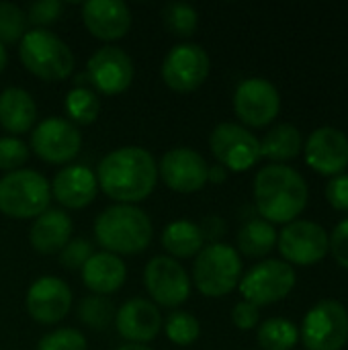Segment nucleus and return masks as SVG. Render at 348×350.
Masks as SVG:
<instances>
[{
	"label": "nucleus",
	"instance_id": "1",
	"mask_svg": "<svg viewBox=\"0 0 348 350\" xmlns=\"http://www.w3.org/2000/svg\"><path fill=\"white\" fill-rule=\"evenodd\" d=\"M96 183L109 199L123 205H135L154 191L158 183V164L144 148H119L101 160Z\"/></svg>",
	"mask_w": 348,
	"mask_h": 350
},
{
	"label": "nucleus",
	"instance_id": "2",
	"mask_svg": "<svg viewBox=\"0 0 348 350\" xmlns=\"http://www.w3.org/2000/svg\"><path fill=\"white\" fill-rule=\"evenodd\" d=\"M308 195L304 176L285 164H269L254 178L256 209L269 224L295 221L308 205Z\"/></svg>",
	"mask_w": 348,
	"mask_h": 350
},
{
	"label": "nucleus",
	"instance_id": "3",
	"mask_svg": "<svg viewBox=\"0 0 348 350\" xmlns=\"http://www.w3.org/2000/svg\"><path fill=\"white\" fill-rule=\"evenodd\" d=\"M152 221L135 205H113L107 207L94 221L96 242L115 256L119 254H139L150 246Z\"/></svg>",
	"mask_w": 348,
	"mask_h": 350
},
{
	"label": "nucleus",
	"instance_id": "4",
	"mask_svg": "<svg viewBox=\"0 0 348 350\" xmlns=\"http://www.w3.org/2000/svg\"><path fill=\"white\" fill-rule=\"evenodd\" d=\"M23 66L45 82L66 80L74 70L72 49L47 29H31L18 45Z\"/></svg>",
	"mask_w": 348,
	"mask_h": 350
},
{
	"label": "nucleus",
	"instance_id": "5",
	"mask_svg": "<svg viewBox=\"0 0 348 350\" xmlns=\"http://www.w3.org/2000/svg\"><path fill=\"white\" fill-rule=\"evenodd\" d=\"M51 189L43 174L21 168L0 178V211L12 219L39 217L49 209Z\"/></svg>",
	"mask_w": 348,
	"mask_h": 350
},
{
	"label": "nucleus",
	"instance_id": "6",
	"mask_svg": "<svg viewBox=\"0 0 348 350\" xmlns=\"http://www.w3.org/2000/svg\"><path fill=\"white\" fill-rule=\"evenodd\" d=\"M242 277V260L236 248L215 242L203 246L193 265V281L205 297H224L234 291Z\"/></svg>",
	"mask_w": 348,
	"mask_h": 350
},
{
	"label": "nucleus",
	"instance_id": "7",
	"mask_svg": "<svg viewBox=\"0 0 348 350\" xmlns=\"http://www.w3.org/2000/svg\"><path fill=\"white\" fill-rule=\"evenodd\" d=\"M295 287V271L289 262L269 258L252 267L240 279V293L244 301L260 308L285 299Z\"/></svg>",
	"mask_w": 348,
	"mask_h": 350
},
{
	"label": "nucleus",
	"instance_id": "8",
	"mask_svg": "<svg viewBox=\"0 0 348 350\" xmlns=\"http://www.w3.org/2000/svg\"><path fill=\"white\" fill-rule=\"evenodd\" d=\"M302 340L308 350H340L348 342V312L336 299L316 304L304 318Z\"/></svg>",
	"mask_w": 348,
	"mask_h": 350
},
{
	"label": "nucleus",
	"instance_id": "9",
	"mask_svg": "<svg viewBox=\"0 0 348 350\" xmlns=\"http://www.w3.org/2000/svg\"><path fill=\"white\" fill-rule=\"evenodd\" d=\"M209 148L219 166L234 172H244L263 158L260 139L238 123H219L211 131Z\"/></svg>",
	"mask_w": 348,
	"mask_h": 350
},
{
	"label": "nucleus",
	"instance_id": "10",
	"mask_svg": "<svg viewBox=\"0 0 348 350\" xmlns=\"http://www.w3.org/2000/svg\"><path fill=\"white\" fill-rule=\"evenodd\" d=\"M209 68V55L201 45L178 43L162 62V80L176 92H193L207 80Z\"/></svg>",
	"mask_w": 348,
	"mask_h": 350
},
{
	"label": "nucleus",
	"instance_id": "11",
	"mask_svg": "<svg viewBox=\"0 0 348 350\" xmlns=\"http://www.w3.org/2000/svg\"><path fill=\"white\" fill-rule=\"evenodd\" d=\"M144 285L150 297L164 308H178L191 295V279L185 267L170 256H156L148 262Z\"/></svg>",
	"mask_w": 348,
	"mask_h": 350
},
{
	"label": "nucleus",
	"instance_id": "12",
	"mask_svg": "<svg viewBox=\"0 0 348 350\" xmlns=\"http://www.w3.org/2000/svg\"><path fill=\"white\" fill-rule=\"evenodd\" d=\"M281 109V96L267 78H246L234 92V111L250 127L269 125Z\"/></svg>",
	"mask_w": 348,
	"mask_h": 350
},
{
	"label": "nucleus",
	"instance_id": "13",
	"mask_svg": "<svg viewBox=\"0 0 348 350\" xmlns=\"http://www.w3.org/2000/svg\"><path fill=\"white\" fill-rule=\"evenodd\" d=\"M33 152L49 164H68L82 148V135L78 127L59 117L41 121L31 133Z\"/></svg>",
	"mask_w": 348,
	"mask_h": 350
},
{
	"label": "nucleus",
	"instance_id": "14",
	"mask_svg": "<svg viewBox=\"0 0 348 350\" xmlns=\"http://www.w3.org/2000/svg\"><path fill=\"white\" fill-rule=\"evenodd\" d=\"M279 250L287 262L293 265H316L328 252V234L326 230L308 219H295L287 224L279 238Z\"/></svg>",
	"mask_w": 348,
	"mask_h": 350
},
{
	"label": "nucleus",
	"instance_id": "15",
	"mask_svg": "<svg viewBox=\"0 0 348 350\" xmlns=\"http://www.w3.org/2000/svg\"><path fill=\"white\" fill-rule=\"evenodd\" d=\"M207 170L205 158L191 148L168 150L158 164V176L176 193L201 191L207 185Z\"/></svg>",
	"mask_w": 348,
	"mask_h": 350
},
{
	"label": "nucleus",
	"instance_id": "16",
	"mask_svg": "<svg viewBox=\"0 0 348 350\" xmlns=\"http://www.w3.org/2000/svg\"><path fill=\"white\" fill-rule=\"evenodd\" d=\"M86 68V78L103 94H119L127 90L133 82V62L123 49L115 45H105L96 49L90 55Z\"/></svg>",
	"mask_w": 348,
	"mask_h": 350
},
{
	"label": "nucleus",
	"instance_id": "17",
	"mask_svg": "<svg viewBox=\"0 0 348 350\" xmlns=\"http://www.w3.org/2000/svg\"><path fill=\"white\" fill-rule=\"evenodd\" d=\"M306 162L320 174H340L348 166V135L338 127H318L306 142Z\"/></svg>",
	"mask_w": 348,
	"mask_h": 350
},
{
	"label": "nucleus",
	"instance_id": "18",
	"mask_svg": "<svg viewBox=\"0 0 348 350\" xmlns=\"http://www.w3.org/2000/svg\"><path fill=\"white\" fill-rule=\"evenodd\" d=\"M72 308V291L57 277H41L27 291V312L39 324L62 322Z\"/></svg>",
	"mask_w": 348,
	"mask_h": 350
},
{
	"label": "nucleus",
	"instance_id": "19",
	"mask_svg": "<svg viewBox=\"0 0 348 350\" xmlns=\"http://www.w3.org/2000/svg\"><path fill=\"white\" fill-rule=\"evenodd\" d=\"M82 21L92 37L101 41H117L127 35L131 12L121 0H88L82 6Z\"/></svg>",
	"mask_w": 348,
	"mask_h": 350
},
{
	"label": "nucleus",
	"instance_id": "20",
	"mask_svg": "<svg viewBox=\"0 0 348 350\" xmlns=\"http://www.w3.org/2000/svg\"><path fill=\"white\" fill-rule=\"evenodd\" d=\"M117 332L129 340L131 345H144L158 336L162 330V314L160 310L142 297L125 301L115 314Z\"/></svg>",
	"mask_w": 348,
	"mask_h": 350
},
{
	"label": "nucleus",
	"instance_id": "21",
	"mask_svg": "<svg viewBox=\"0 0 348 350\" xmlns=\"http://www.w3.org/2000/svg\"><path fill=\"white\" fill-rule=\"evenodd\" d=\"M49 189L59 205L68 209H82L94 201L98 183H96V174L90 168L66 166L53 176Z\"/></svg>",
	"mask_w": 348,
	"mask_h": 350
},
{
	"label": "nucleus",
	"instance_id": "22",
	"mask_svg": "<svg viewBox=\"0 0 348 350\" xmlns=\"http://www.w3.org/2000/svg\"><path fill=\"white\" fill-rule=\"evenodd\" d=\"M72 236V219L62 209H47L39 217H35L29 242L31 246L41 254H53L59 252Z\"/></svg>",
	"mask_w": 348,
	"mask_h": 350
},
{
	"label": "nucleus",
	"instance_id": "23",
	"mask_svg": "<svg viewBox=\"0 0 348 350\" xmlns=\"http://www.w3.org/2000/svg\"><path fill=\"white\" fill-rule=\"evenodd\" d=\"M125 262L111 252L92 254L88 262L82 267V281L94 295L115 293L125 283Z\"/></svg>",
	"mask_w": 348,
	"mask_h": 350
},
{
	"label": "nucleus",
	"instance_id": "24",
	"mask_svg": "<svg viewBox=\"0 0 348 350\" xmlns=\"http://www.w3.org/2000/svg\"><path fill=\"white\" fill-rule=\"evenodd\" d=\"M37 119V105L33 96L16 86L0 92V125L12 135H21L33 129Z\"/></svg>",
	"mask_w": 348,
	"mask_h": 350
},
{
	"label": "nucleus",
	"instance_id": "25",
	"mask_svg": "<svg viewBox=\"0 0 348 350\" xmlns=\"http://www.w3.org/2000/svg\"><path fill=\"white\" fill-rule=\"evenodd\" d=\"M203 234L197 224L178 219L166 226L162 232V246L170 258H191L203 250Z\"/></svg>",
	"mask_w": 348,
	"mask_h": 350
},
{
	"label": "nucleus",
	"instance_id": "26",
	"mask_svg": "<svg viewBox=\"0 0 348 350\" xmlns=\"http://www.w3.org/2000/svg\"><path fill=\"white\" fill-rule=\"evenodd\" d=\"M304 148L302 133L291 123H279L260 139V156L273 162H287L295 158Z\"/></svg>",
	"mask_w": 348,
	"mask_h": 350
},
{
	"label": "nucleus",
	"instance_id": "27",
	"mask_svg": "<svg viewBox=\"0 0 348 350\" xmlns=\"http://www.w3.org/2000/svg\"><path fill=\"white\" fill-rule=\"evenodd\" d=\"M277 244V232L273 224L265 219H250L238 232V248L250 258H260L269 254Z\"/></svg>",
	"mask_w": 348,
	"mask_h": 350
},
{
	"label": "nucleus",
	"instance_id": "28",
	"mask_svg": "<svg viewBox=\"0 0 348 350\" xmlns=\"http://www.w3.org/2000/svg\"><path fill=\"white\" fill-rule=\"evenodd\" d=\"M299 340V330L285 318H271L258 328V345L265 350H291Z\"/></svg>",
	"mask_w": 348,
	"mask_h": 350
},
{
	"label": "nucleus",
	"instance_id": "29",
	"mask_svg": "<svg viewBox=\"0 0 348 350\" xmlns=\"http://www.w3.org/2000/svg\"><path fill=\"white\" fill-rule=\"evenodd\" d=\"M66 113L70 115L72 121L80 125H90L96 121L101 113V100L92 90L76 86L66 94Z\"/></svg>",
	"mask_w": 348,
	"mask_h": 350
},
{
	"label": "nucleus",
	"instance_id": "30",
	"mask_svg": "<svg viewBox=\"0 0 348 350\" xmlns=\"http://www.w3.org/2000/svg\"><path fill=\"white\" fill-rule=\"evenodd\" d=\"M78 320L92 330H107L115 320V306L105 295H88L78 306Z\"/></svg>",
	"mask_w": 348,
	"mask_h": 350
},
{
	"label": "nucleus",
	"instance_id": "31",
	"mask_svg": "<svg viewBox=\"0 0 348 350\" xmlns=\"http://www.w3.org/2000/svg\"><path fill=\"white\" fill-rule=\"evenodd\" d=\"M164 330H166V336L170 342H174L178 347H191L201 334V324L193 314L176 310V312L168 314Z\"/></svg>",
	"mask_w": 348,
	"mask_h": 350
},
{
	"label": "nucleus",
	"instance_id": "32",
	"mask_svg": "<svg viewBox=\"0 0 348 350\" xmlns=\"http://www.w3.org/2000/svg\"><path fill=\"white\" fill-rule=\"evenodd\" d=\"M162 18L166 29L176 37H191L197 31L199 14L191 4L185 2H172L162 10Z\"/></svg>",
	"mask_w": 348,
	"mask_h": 350
},
{
	"label": "nucleus",
	"instance_id": "33",
	"mask_svg": "<svg viewBox=\"0 0 348 350\" xmlns=\"http://www.w3.org/2000/svg\"><path fill=\"white\" fill-rule=\"evenodd\" d=\"M27 12L12 2H0V45L16 43L27 33Z\"/></svg>",
	"mask_w": 348,
	"mask_h": 350
},
{
	"label": "nucleus",
	"instance_id": "34",
	"mask_svg": "<svg viewBox=\"0 0 348 350\" xmlns=\"http://www.w3.org/2000/svg\"><path fill=\"white\" fill-rule=\"evenodd\" d=\"M37 350H86V338L74 328H57L39 340Z\"/></svg>",
	"mask_w": 348,
	"mask_h": 350
},
{
	"label": "nucleus",
	"instance_id": "35",
	"mask_svg": "<svg viewBox=\"0 0 348 350\" xmlns=\"http://www.w3.org/2000/svg\"><path fill=\"white\" fill-rule=\"evenodd\" d=\"M29 160V148L18 137H0V170L14 172Z\"/></svg>",
	"mask_w": 348,
	"mask_h": 350
},
{
	"label": "nucleus",
	"instance_id": "36",
	"mask_svg": "<svg viewBox=\"0 0 348 350\" xmlns=\"http://www.w3.org/2000/svg\"><path fill=\"white\" fill-rule=\"evenodd\" d=\"M92 256V244L84 238H78V240H70L62 250H59V262L64 269H70V271H76V269H82L88 258Z\"/></svg>",
	"mask_w": 348,
	"mask_h": 350
},
{
	"label": "nucleus",
	"instance_id": "37",
	"mask_svg": "<svg viewBox=\"0 0 348 350\" xmlns=\"http://www.w3.org/2000/svg\"><path fill=\"white\" fill-rule=\"evenodd\" d=\"M62 14V2L59 0H39L29 6L27 21L35 25V29H45L47 25L55 23Z\"/></svg>",
	"mask_w": 348,
	"mask_h": 350
},
{
	"label": "nucleus",
	"instance_id": "38",
	"mask_svg": "<svg viewBox=\"0 0 348 350\" xmlns=\"http://www.w3.org/2000/svg\"><path fill=\"white\" fill-rule=\"evenodd\" d=\"M326 199L334 209L348 211V174H336L328 180Z\"/></svg>",
	"mask_w": 348,
	"mask_h": 350
},
{
	"label": "nucleus",
	"instance_id": "39",
	"mask_svg": "<svg viewBox=\"0 0 348 350\" xmlns=\"http://www.w3.org/2000/svg\"><path fill=\"white\" fill-rule=\"evenodd\" d=\"M328 250H332V254L340 267L348 269V219L340 221L334 228L332 236L328 238Z\"/></svg>",
	"mask_w": 348,
	"mask_h": 350
},
{
	"label": "nucleus",
	"instance_id": "40",
	"mask_svg": "<svg viewBox=\"0 0 348 350\" xmlns=\"http://www.w3.org/2000/svg\"><path fill=\"white\" fill-rule=\"evenodd\" d=\"M258 308L248 304V301H240L236 304L234 312H232V322L236 324V328L240 330H252L256 324H258Z\"/></svg>",
	"mask_w": 348,
	"mask_h": 350
},
{
	"label": "nucleus",
	"instance_id": "41",
	"mask_svg": "<svg viewBox=\"0 0 348 350\" xmlns=\"http://www.w3.org/2000/svg\"><path fill=\"white\" fill-rule=\"evenodd\" d=\"M224 221L219 219V217H207L201 226H199V230H201V234H203V240H209L211 244H215L217 242V238L224 234Z\"/></svg>",
	"mask_w": 348,
	"mask_h": 350
},
{
	"label": "nucleus",
	"instance_id": "42",
	"mask_svg": "<svg viewBox=\"0 0 348 350\" xmlns=\"http://www.w3.org/2000/svg\"><path fill=\"white\" fill-rule=\"evenodd\" d=\"M228 178V170L224 168V166H219V164H215V166H211L209 170H207V183H224Z\"/></svg>",
	"mask_w": 348,
	"mask_h": 350
},
{
	"label": "nucleus",
	"instance_id": "43",
	"mask_svg": "<svg viewBox=\"0 0 348 350\" xmlns=\"http://www.w3.org/2000/svg\"><path fill=\"white\" fill-rule=\"evenodd\" d=\"M117 350H152L150 347H146V345H123V347H119Z\"/></svg>",
	"mask_w": 348,
	"mask_h": 350
},
{
	"label": "nucleus",
	"instance_id": "44",
	"mask_svg": "<svg viewBox=\"0 0 348 350\" xmlns=\"http://www.w3.org/2000/svg\"><path fill=\"white\" fill-rule=\"evenodd\" d=\"M6 68V49H4V45H0V72Z\"/></svg>",
	"mask_w": 348,
	"mask_h": 350
}]
</instances>
